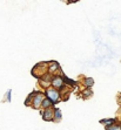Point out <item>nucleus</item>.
<instances>
[{
    "label": "nucleus",
    "instance_id": "1",
    "mask_svg": "<svg viewBox=\"0 0 121 130\" xmlns=\"http://www.w3.org/2000/svg\"><path fill=\"white\" fill-rule=\"evenodd\" d=\"M47 94H48V96L52 99V101H57L58 100L59 94L57 93V90H54V89H48V90H47Z\"/></svg>",
    "mask_w": 121,
    "mask_h": 130
},
{
    "label": "nucleus",
    "instance_id": "2",
    "mask_svg": "<svg viewBox=\"0 0 121 130\" xmlns=\"http://www.w3.org/2000/svg\"><path fill=\"white\" fill-rule=\"evenodd\" d=\"M53 83H54V86H59V87H60L61 85H62V80L61 79H59V77H57V79H54V82H53Z\"/></svg>",
    "mask_w": 121,
    "mask_h": 130
},
{
    "label": "nucleus",
    "instance_id": "3",
    "mask_svg": "<svg viewBox=\"0 0 121 130\" xmlns=\"http://www.w3.org/2000/svg\"><path fill=\"white\" fill-rule=\"evenodd\" d=\"M51 116H52L51 111H49V110H47V111L45 112V115H44V117H45V120H51Z\"/></svg>",
    "mask_w": 121,
    "mask_h": 130
},
{
    "label": "nucleus",
    "instance_id": "4",
    "mask_svg": "<svg viewBox=\"0 0 121 130\" xmlns=\"http://www.w3.org/2000/svg\"><path fill=\"white\" fill-rule=\"evenodd\" d=\"M108 129L109 130H121V127L120 125H115V127H109Z\"/></svg>",
    "mask_w": 121,
    "mask_h": 130
},
{
    "label": "nucleus",
    "instance_id": "5",
    "mask_svg": "<svg viewBox=\"0 0 121 130\" xmlns=\"http://www.w3.org/2000/svg\"><path fill=\"white\" fill-rule=\"evenodd\" d=\"M114 122V120H106V121H102V123L105 124H112Z\"/></svg>",
    "mask_w": 121,
    "mask_h": 130
},
{
    "label": "nucleus",
    "instance_id": "6",
    "mask_svg": "<svg viewBox=\"0 0 121 130\" xmlns=\"http://www.w3.org/2000/svg\"><path fill=\"white\" fill-rule=\"evenodd\" d=\"M92 83H93V81H92V79H88V80H86V85H88V86H91Z\"/></svg>",
    "mask_w": 121,
    "mask_h": 130
},
{
    "label": "nucleus",
    "instance_id": "7",
    "mask_svg": "<svg viewBox=\"0 0 121 130\" xmlns=\"http://www.w3.org/2000/svg\"><path fill=\"white\" fill-rule=\"evenodd\" d=\"M55 116H57V117H59V118H60V116H61V112L59 111V110H57V111H55Z\"/></svg>",
    "mask_w": 121,
    "mask_h": 130
},
{
    "label": "nucleus",
    "instance_id": "8",
    "mask_svg": "<svg viewBox=\"0 0 121 130\" xmlns=\"http://www.w3.org/2000/svg\"><path fill=\"white\" fill-rule=\"evenodd\" d=\"M44 106H46V107L48 106V101H45V102H44Z\"/></svg>",
    "mask_w": 121,
    "mask_h": 130
}]
</instances>
